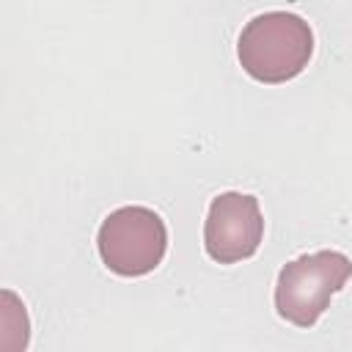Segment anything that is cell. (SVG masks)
Listing matches in <instances>:
<instances>
[{
	"instance_id": "1",
	"label": "cell",
	"mask_w": 352,
	"mask_h": 352,
	"mask_svg": "<svg viewBox=\"0 0 352 352\" xmlns=\"http://www.w3.org/2000/svg\"><path fill=\"white\" fill-rule=\"evenodd\" d=\"M314 52L308 22L289 11H267L253 16L236 44L242 69L258 82H286L297 77Z\"/></svg>"
},
{
	"instance_id": "2",
	"label": "cell",
	"mask_w": 352,
	"mask_h": 352,
	"mask_svg": "<svg viewBox=\"0 0 352 352\" xmlns=\"http://www.w3.org/2000/svg\"><path fill=\"white\" fill-rule=\"evenodd\" d=\"M352 278V261L338 250L305 253L278 272L275 283V308L278 314L297 324L314 327L316 319L327 311L330 297L344 289Z\"/></svg>"
},
{
	"instance_id": "3",
	"label": "cell",
	"mask_w": 352,
	"mask_h": 352,
	"mask_svg": "<svg viewBox=\"0 0 352 352\" xmlns=\"http://www.w3.org/2000/svg\"><path fill=\"white\" fill-rule=\"evenodd\" d=\"M96 248L110 272L138 278L151 272L165 258L168 231L154 209L121 206L102 220Z\"/></svg>"
},
{
	"instance_id": "4",
	"label": "cell",
	"mask_w": 352,
	"mask_h": 352,
	"mask_svg": "<svg viewBox=\"0 0 352 352\" xmlns=\"http://www.w3.org/2000/svg\"><path fill=\"white\" fill-rule=\"evenodd\" d=\"M264 236V217L256 195L220 192L204 223V248L217 264H236L250 258Z\"/></svg>"
}]
</instances>
